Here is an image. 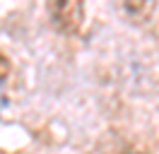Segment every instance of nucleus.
<instances>
[{"label": "nucleus", "mask_w": 159, "mask_h": 154, "mask_svg": "<svg viewBox=\"0 0 159 154\" xmlns=\"http://www.w3.org/2000/svg\"><path fill=\"white\" fill-rule=\"evenodd\" d=\"M7 75H10V60L0 53V84L7 79Z\"/></svg>", "instance_id": "obj_3"}, {"label": "nucleus", "mask_w": 159, "mask_h": 154, "mask_svg": "<svg viewBox=\"0 0 159 154\" xmlns=\"http://www.w3.org/2000/svg\"><path fill=\"white\" fill-rule=\"evenodd\" d=\"M46 7H48V17L56 29L65 34H72L80 29L82 17H84L82 0H46Z\"/></svg>", "instance_id": "obj_1"}, {"label": "nucleus", "mask_w": 159, "mask_h": 154, "mask_svg": "<svg viewBox=\"0 0 159 154\" xmlns=\"http://www.w3.org/2000/svg\"><path fill=\"white\" fill-rule=\"evenodd\" d=\"M120 5H123V12H125V17L130 22L142 24L154 15L157 0H120Z\"/></svg>", "instance_id": "obj_2"}]
</instances>
